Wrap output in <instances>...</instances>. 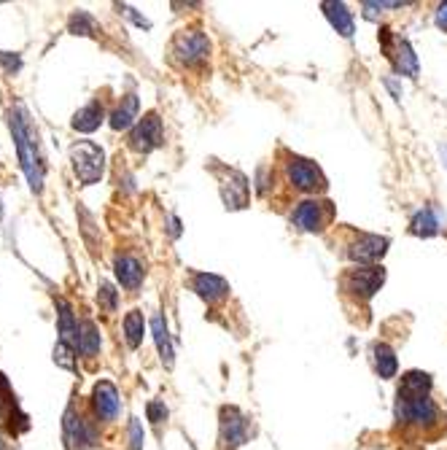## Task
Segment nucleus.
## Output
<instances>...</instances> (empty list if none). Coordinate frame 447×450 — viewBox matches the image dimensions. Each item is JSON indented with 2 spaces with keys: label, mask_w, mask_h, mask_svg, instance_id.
Masks as SVG:
<instances>
[{
  "label": "nucleus",
  "mask_w": 447,
  "mask_h": 450,
  "mask_svg": "<svg viewBox=\"0 0 447 450\" xmlns=\"http://www.w3.org/2000/svg\"><path fill=\"white\" fill-rule=\"evenodd\" d=\"M151 334H154V343H156V348H159L162 364H165V367H172V359H175V353H172V340H170V332H167V321H165L159 313L151 318Z\"/></svg>",
  "instance_id": "obj_19"
},
{
  "label": "nucleus",
  "mask_w": 447,
  "mask_h": 450,
  "mask_svg": "<svg viewBox=\"0 0 447 450\" xmlns=\"http://www.w3.org/2000/svg\"><path fill=\"white\" fill-rule=\"evenodd\" d=\"M399 418L401 421H410V423H420V426H431L436 421V407L429 397H418V399H407L399 397Z\"/></svg>",
  "instance_id": "obj_7"
},
{
  "label": "nucleus",
  "mask_w": 447,
  "mask_h": 450,
  "mask_svg": "<svg viewBox=\"0 0 447 450\" xmlns=\"http://www.w3.org/2000/svg\"><path fill=\"white\" fill-rule=\"evenodd\" d=\"M162 140H165V130H162V119L156 116L154 111L146 114L143 119H138V124L130 132V146L140 154H149V151L159 149Z\"/></svg>",
  "instance_id": "obj_4"
},
{
  "label": "nucleus",
  "mask_w": 447,
  "mask_h": 450,
  "mask_svg": "<svg viewBox=\"0 0 447 450\" xmlns=\"http://www.w3.org/2000/svg\"><path fill=\"white\" fill-rule=\"evenodd\" d=\"M62 426H65V442H68L70 450H89L95 445V439H97V437H95V429H92L73 407L65 410Z\"/></svg>",
  "instance_id": "obj_6"
},
{
  "label": "nucleus",
  "mask_w": 447,
  "mask_h": 450,
  "mask_svg": "<svg viewBox=\"0 0 447 450\" xmlns=\"http://www.w3.org/2000/svg\"><path fill=\"white\" fill-rule=\"evenodd\" d=\"M130 450H143V426L138 418L130 421Z\"/></svg>",
  "instance_id": "obj_32"
},
{
  "label": "nucleus",
  "mask_w": 447,
  "mask_h": 450,
  "mask_svg": "<svg viewBox=\"0 0 447 450\" xmlns=\"http://www.w3.org/2000/svg\"><path fill=\"white\" fill-rule=\"evenodd\" d=\"M331 216V208L329 203H315V200H308V203H299V208L294 213V221L308 229V232H321L324 224L329 221Z\"/></svg>",
  "instance_id": "obj_11"
},
{
  "label": "nucleus",
  "mask_w": 447,
  "mask_h": 450,
  "mask_svg": "<svg viewBox=\"0 0 447 450\" xmlns=\"http://www.w3.org/2000/svg\"><path fill=\"white\" fill-rule=\"evenodd\" d=\"M92 402L100 421H114L119 416V391L111 381H100L92 391Z\"/></svg>",
  "instance_id": "obj_13"
},
{
  "label": "nucleus",
  "mask_w": 447,
  "mask_h": 450,
  "mask_svg": "<svg viewBox=\"0 0 447 450\" xmlns=\"http://www.w3.org/2000/svg\"><path fill=\"white\" fill-rule=\"evenodd\" d=\"M388 57L394 60L396 70H399L401 76H410V79L418 76V57H415L413 46H410L407 41H396V49H391Z\"/></svg>",
  "instance_id": "obj_20"
},
{
  "label": "nucleus",
  "mask_w": 447,
  "mask_h": 450,
  "mask_svg": "<svg viewBox=\"0 0 447 450\" xmlns=\"http://www.w3.org/2000/svg\"><path fill=\"white\" fill-rule=\"evenodd\" d=\"M0 216H3V200H0Z\"/></svg>",
  "instance_id": "obj_36"
},
{
  "label": "nucleus",
  "mask_w": 447,
  "mask_h": 450,
  "mask_svg": "<svg viewBox=\"0 0 447 450\" xmlns=\"http://www.w3.org/2000/svg\"><path fill=\"white\" fill-rule=\"evenodd\" d=\"M221 197L229 210H240L248 205V181L238 170H226L221 178Z\"/></svg>",
  "instance_id": "obj_12"
},
{
  "label": "nucleus",
  "mask_w": 447,
  "mask_h": 450,
  "mask_svg": "<svg viewBox=\"0 0 447 450\" xmlns=\"http://www.w3.org/2000/svg\"><path fill=\"white\" fill-rule=\"evenodd\" d=\"M289 178L296 189L302 191H312V189H324V175L318 170V165H312L308 159H291L289 165Z\"/></svg>",
  "instance_id": "obj_9"
},
{
  "label": "nucleus",
  "mask_w": 447,
  "mask_h": 450,
  "mask_svg": "<svg viewBox=\"0 0 447 450\" xmlns=\"http://www.w3.org/2000/svg\"><path fill=\"white\" fill-rule=\"evenodd\" d=\"M413 232L420 238H434L436 235V219L431 210H420L413 219Z\"/></svg>",
  "instance_id": "obj_28"
},
{
  "label": "nucleus",
  "mask_w": 447,
  "mask_h": 450,
  "mask_svg": "<svg viewBox=\"0 0 447 450\" xmlns=\"http://www.w3.org/2000/svg\"><path fill=\"white\" fill-rule=\"evenodd\" d=\"M70 165H73L76 178L84 186H92L105 173V151L92 140H78L70 146Z\"/></svg>",
  "instance_id": "obj_2"
},
{
  "label": "nucleus",
  "mask_w": 447,
  "mask_h": 450,
  "mask_svg": "<svg viewBox=\"0 0 447 450\" xmlns=\"http://www.w3.org/2000/svg\"><path fill=\"white\" fill-rule=\"evenodd\" d=\"M54 364L62 367V369H76V353H73V346L57 340V346H54Z\"/></svg>",
  "instance_id": "obj_29"
},
{
  "label": "nucleus",
  "mask_w": 447,
  "mask_h": 450,
  "mask_svg": "<svg viewBox=\"0 0 447 450\" xmlns=\"http://www.w3.org/2000/svg\"><path fill=\"white\" fill-rule=\"evenodd\" d=\"M429 388H431V378L426 372H407L401 378V388H399V397H407V399H418V397H429Z\"/></svg>",
  "instance_id": "obj_21"
},
{
  "label": "nucleus",
  "mask_w": 447,
  "mask_h": 450,
  "mask_svg": "<svg viewBox=\"0 0 447 450\" xmlns=\"http://www.w3.org/2000/svg\"><path fill=\"white\" fill-rule=\"evenodd\" d=\"M436 25H439L442 30H447V3H442L439 11H436Z\"/></svg>",
  "instance_id": "obj_34"
},
{
  "label": "nucleus",
  "mask_w": 447,
  "mask_h": 450,
  "mask_svg": "<svg viewBox=\"0 0 447 450\" xmlns=\"http://www.w3.org/2000/svg\"><path fill=\"white\" fill-rule=\"evenodd\" d=\"M54 305H57V327H60V340L62 343H78V324H76V315H73V308H70L68 299H62V296H57L54 299Z\"/></svg>",
  "instance_id": "obj_16"
},
{
  "label": "nucleus",
  "mask_w": 447,
  "mask_h": 450,
  "mask_svg": "<svg viewBox=\"0 0 447 450\" xmlns=\"http://www.w3.org/2000/svg\"><path fill=\"white\" fill-rule=\"evenodd\" d=\"M105 119V111L100 103H89L84 108H78L76 111V116L70 121V127L76 130V132H95Z\"/></svg>",
  "instance_id": "obj_17"
},
{
  "label": "nucleus",
  "mask_w": 447,
  "mask_h": 450,
  "mask_svg": "<svg viewBox=\"0 0 447 450\" xmlns=\"http://www.w3.org/2000/svg\"><path fill=\"white\" fill-rule=\"evenodd\" d=\"M138 97L135 95H124L121 97L119 108L111 114V127L119 132V130H130L132 124H135V119H138Z\"/></svg>",
  "instance_id": "obj_18"
},
{
  "label": "nucleus",
  "mask_w": 447,
  "mask_h": 450,
  "mask_svg": "<svg viewBox=\"0 0 447 450\" xmlns=\"http://www.w3.org/2000/svg\"><path fill=\"white\" fill-rule=\"evenodd\" d=\"M124 11H127V14L132 17V22H135L138 27H146V30L151 27V22H149V19H143V17H140V14H135V8H130V6H124Z\"/></svg>",
  "instance_id": "obj_33"
},
{
  "label": "nucleus",
  "mask_w": 447,
  "mask_h": 450,
  "mask_svg": "<svg viewBox=\"0 0 447 450\" xmlns=\"http://www.w3.org/2000/svg\"><path fill=\"white\" fill-rule=\"evenodd\" d=\"M385 251H388V240H385V238H378V235H362L359 240L348 248V257L353 261H359V264H372V261L383 259Z\"/></svg>",
  "instance_id": "obj_10"
},
{
  "label": "nucleus",
  "mask_w": 447,
  "mask_h": 450,
  "mask_svg": "<svg viewBox=\"0 0 447 450\" xmlns=\"http://www.w3.org/2000/svg\"><path fill=\"white\" fill-rule=\"evenodd\" d=\"M207 52H210V41H207L205 33L200 30H184V33L175 35V43H172V54L178 62L184 65H200L202 60H207Z\"/></svg>",
  "instance_id": "obj_3"
},
{
  "label": "nucleus",
  "mask_w": 447,
  "mask_h": 450,
  "mask_svg": "<svg viewBox=\"0 0 447 450\" xmlns=\"http://www.w3.org/2000/svg\"><path fill=\"white\" fill-rule=\"evenodd\" d=\"M194 292L207 299V302H219L229 294V283L221 275H213V273H200L194 275Z\"/></svg>",
  "instance_id": "obj_15"
},
{
  "label": "nucleus",
  "mask_w": 447,
  "mask_h": 450,
  "mask_svg": "<svg viewBox=\"0 0 447 450\" xmlns=\"http://www.w3.org/2000/svg\"><path fill=\"white\" fill-rule=\"evenodd\" d=\"M146 416L151 423H162L165 418H167V407H165V402H149V407H146Z\"/></svg>",
  "instance_id": "obj_31"
},
{
  "label": "nucleus",
  "mask_w": 447,
  "mask_h": 450,
  "mask_svg": "<svg viewBox=\"0 0 447 450\" xmlns=\"http://www.w3.org/2000/svg\"><path fill=\"white\" fill-rule=\"evenodd\" d=\"M8 124H11V135L17 143V156L22 165V173L27 178L33 194L43 191V156H41V146H38V130L30 121V114L25 105H14L8 114Z\"/></svg>",
  "instance_id": "obj_1"
},
{
  "label": "nucleus",
  "mask_w": 447,
  "mask_h": 450,
  "mask_svg": "<svg viewBox=\"0 0 447 450\" xmlns=\"http://www.w3.org/2000/svg\"><path fill=\"white\" fill-rule=\"evenodd\" d=\"M321 8L326 11L329 22L337 27V33L345 35V38H350V35H353V14L348 11V6H345V3H324Z\"/></svg>",
  "instance_id": "obj_22"
},
{
  "label": "nucleus",
  "mask_w": 447,
  "mask_h": 450,
  "mask_svg": "<svg viewBox=\"0 0 447 450\" xmlns=\"http://www.w3.org/2000/svg\"><path fill=\"white\" fill-rule=\"evenodd\" d=\"M143 332H146V318L140 311H130L124 315V337H127V346L138 348L143 343Z\"/></svg>",
  "instance_id": "obj_24"
},
{
  "label": "nucleus",
  "mask_w": 447,
  "mask_h": 450,
  "mask_svg": "<svg viewBox=\"0 0 447 450\" xmlns=\"http://www.w3.org/2000/svg\"><path fill=\"white\" fill-rule=\"evenodd\" d=\"M0 65H3V70L6 73H19L22 70V57H19L17 52H0Z\"/></svg>",
  "instance_id": "obj_30"
},
{
  "label": "nucleus",
  "mask_w": 447,
  "mask_h": 450,
  "mask_svg": "<svg viewBox=\"0 0 447 450\" xmlns=\"http://www.w3.org/2000/svg\"><path fill=\"white\" fill-rule=\"evenodd\" d=\"M97 305L105 313H114L119 308V292L108 280H100V286H97Z\"/></svg>",
  "instance_id": "obj_27"
},
{
  "label": "nucleus",
  "mask_w": 447,
  "mask_h": 450,
  "mask_svg": "<svg viewBox=\"0 0 447 450\" xmlns=\"http://www.w3.org/2000/svg\"><path fill=\"white\" fill-rule=\"evenodd\" d=\"M221 439L226 448H240L248 439V423L240 416V410H235V407L221 410Z\"/></svg>",
  "instance_id": "obj_8"
},
{
  "label": "nucleus",
  "mask_w": 447,
  "mask_h": 450,
  "mask_svg": "<svg viewBox=\"0 0 447 450\" xmlns=\"http://www.w3.org/2000/svg\"><path fill=\"white\" fill-rule=\"evenodd\" d=\"M114 273H116V278H119V283L124 286V289H130V292H135V289H140V283H143V267H140V261L135 259V257H116V261H114Z\"/></svg>",
  "instance_id": "obj_14"
},
{
  "label": "nucleus",
  "mask_w": 447,
  "mask_h": 450,
  "mask_svg": "<svg viewBox=\"0 0 447 450\" xmlns=\"http://www.w3.org/2000/svg\"><path fill=\"white\" fill-rule=\"evenodd\" d=\"M0 450H6V442H3V437H0Z\"/></svg>",
  "instance_id": "obj_35"
},
{
  "label": "nucleus",
  "mask_w": 447,
  "mask_h": 450,
  "mask_svg": "<svg viewBox=\"0 0 447 450\" xmlns=\"http://www.w3.org/2000/svg\"><path fill=\"white\" fill-rule=\"evenodd\" d=\"M68 30L73 35H95L97 33V19L89 11H73L68 19Z\"/></svg>",
  "instance_id": "obj_26"
},
{
  "label": "nucleus",
  "mask_w": 447,
  "mask_h": 450,
  "mask_svg": "<svg viewBox=\"0 0 447 450\" xmlns=\"http://www.w3.org/2000/svg\"><path fill=\"white\" fill-rule=\"evenodd\" d=\"M100 346H103V337H100V329L95 327V321H81L78 324V350L84 356H95V353H100Z\"/></svg>",
  "instance_id": "obj_23"
},
{
  "label": "nucleus",
  "mask_w": 447,
  "mask_h": 450,
  "mask_svg": "<svg viewBox=\"0 0 447 450\" xmlns=\"http://www.w3.org/2000/svg\"><path fill=\"white\" fill-rule=\"evenodd\" d=\"M375 369H378L380 378H394L399 362H396V353L385 343L375 346Z\"/></svg>",
  "instance_id": "obj_25"
},
{
  "label": "nucleus",
  "mask_w": 447,
  "mask_h": 450,
  "mask_svg": "<svg viewBox=\"0 0 447 450\" xmlns=\"http://www.w3.org/2000/svg\"><path fill=\"white\" fill-rule=\"evenodd\" d=\"M383 280H385L383 267H356V270H348V275L343 278V286L345 292L372 296L383 286Z\"/></svg>",
  "instance_id": "obj_5"
}]
</instances>
